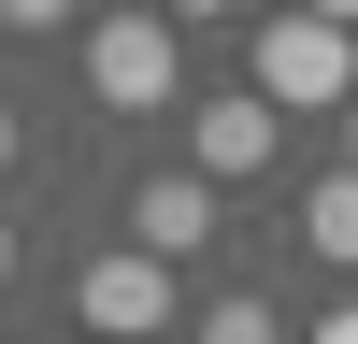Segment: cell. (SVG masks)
<instances>
[{"mask_svg":"<svg viewBox=\"0 0 358 344\" xmlns=\"http://www.w3.org/2000/svg\"><path fill=\"white\" fill-rule=\"evenodd\" d=\"M344 158H358V115H344Z\"/></svg>","mask_w":358,"mask_h":344,"instance_id":"14","label":"cell"},{"mask_svg":"<svg viewBox=\"0 0 358 344\" xmlns=\"http://www.w3.org/2000/svg\"><path fill=\"white\" fill-rule=\"evenodd\" d=\"M201 344H287V330H273V301H215V315H201Z\"/></svg>","mask_w":358,"mask_h":344,"instance_id":"7","label":"cell"},{"mask_svg":"<svg viewBox=\"0 0 358 344\" xmlns=\"http://www.w3.org/2000/svg\"><path fill=\"white\" fill-rule=\"evenodd\" d=\"M301 15H330V29H358V0H301Z\"/></svg>","mask_w":358,"mask_h":344,"instance_id":"10","label":"cell"},{"mask_svg":"<svg viewBox=\"0 0 358 344\" xmlns=\"http://www.w3.org/2000/svg\"><path fill=\"white\" fill-rule=\"evenodd\" d=\"M86 86H101V115H172V15H101Z\"/></svg>","mask_w":358,"mask_h":344,"instance_id":"2","label":"cell"},{"mask_svg":"<svg viewBox=\"0 0 358 344\" xmlns=\"http://www.w3.org/2000/svg\"><path fill=\"white\" fill-rule=\"evenodd\" d=\"M72 315H86L101 344H158V330H172V258H143V244H115L101 273L72 287Z\"/></svg>","mask_w":358,"mask_h":344,"instance_id":"3","label":"cell"},{"mask_svg":"<svg viewBox=\"0 0 358 344\" xmlns=\"http://www.w3.org/2000/svg\"><path fill=\"white\" fill-rule=\"evenodd\" d=\"M301 244L315 258H358V172H330V187L301 201Z\"/></svg>","mask_w":358,"mask_h":344,"instance_id":"6","label":"cell"},{"mask_svg":"<svg viewBox=\"0 0 358 344\" xmlns=\"http://www.w3.org/2000/svg\"><path fill=\"white\" fill-rule=\"evenodd\" d=\"M244 86H258V101H287V115H301V101H344V86H358V43H344L330 15H301V0H287V15H258Z\"/></svg>","mask_w":358,"mask_h":344,"instance_id":"1","label":"cell"},{"mask_svg":"<svg viewBox=\"0 0 358 344\" xmlns=\"http://www.w3.org/2000/svg\"><path fill=\"white\" fill-rule=\"evenodd\" d=\"M57 15H72V0H0V29H57Z\"/></svg>","mask_w":358,"mask_h":344,"instance_id":"8","label":"cell"},{"mask_svg":"<svg viewBox=\"0 0 358 344\" xmlns=\"http://www.w3.org/2000/svg\"><path fill=\"white\" fill-rule=\"evenodd\" d=\"M315 344H358V315H330V330H315Z\"/></svg>","mask_w":358,"mask_h":344,"instance_id":"11","label":"cell"},{"mask_svg":"<svg viewBox=\"0 0 358 344\" xmlns=\"http://www.w3.org/2000/svg\"><path fill=\"white\" fill-rule=\"evenodd\" d=\"M0 273H15V229H0Z\"/></svg>","mask_w":358,"mask_h":344,"instance_id":"13","label":"cell"},{"mask_svg":"<svg viewBox=\"0 0 358 344\" xmlns=\"http://www.w3.org/2000/svg\"><path fill=\"white\" fill-rule=\"evenodd\" d=\"M158 15H172V29H187V15H229V0H158Z\"/></svg>","mask_w":358,"mask_h":344,"instance_id":"9","label":"cell"},{"mask_svg":"<svg viewBox=\"0 0 358 344\" xmlns=\"http://www.w3.org/2000/svg\"><path fill=\"white\" fill-rule=\"evenodd\" d=\"M129 244L143 258H201L215 244V172H143L129 187Z\"/></svg>","mask_w":358,"mask_h":344,"instance_id":"5","label":"cell"},{"mask_svg":"<svg viewBox=\"0 0 358 344\" xmlns=\"http://www.w3.org/2000/svg\"><path fill=\"white\" fill-rule=\"evenodd\" d=\"M273 115L287 101H258V86H229V101H187V172H273Z\"/></svg>","mask_w":358,"mask_h":344,"instance_id":"4","label":"cell"},{"mask_svg":"<svg viewBox=\"0 0 358 344\" xmlns=\"http://www.w3.org/2000/svg\"><path fill=\"white\" fill-rule=\"evenodd\" d=\"M0 172H15V115H0Z\"/></svg>","mask_w":358,"mask_h":344,"instance_id":"12","label":"cell"}]
</instances>
